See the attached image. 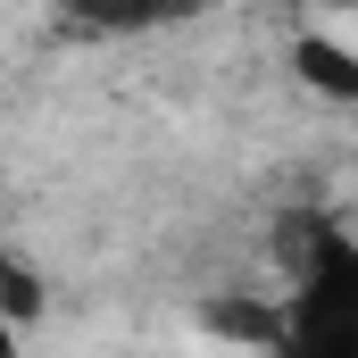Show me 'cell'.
Segmentation results:
<instances>
[{
    "mask_svg": "<svg viewBox=\"0 0 358 358\" xmlns=\"http://www.w3.org/2000/svg\"><path fill=\"white\" fill-rule=\"evenodd\" d=\"M42 308H50V283H42V267L34 259H8L0 250V325L25 342L34 325H42Z\"/></svg>",
    "mask_w": 358,
    "mask_h": 358,
    "instance_id": "cell-3",
    "label": "cell"
},
{
    "mask_svg": "<svg viewBox=\"0 0 358 358\" xmlns=\"http://www.w3.org/2000/svg\"><path fill=\"white\" fill-rule=\"evenodd\" d=\"M283 59H292V84H308L317 100H342V108H358V42L325 34V25H300Z\"/></svg>",
    "mask_w": 358,
    "mask_h": 358,
    "instance_id": "cell-2",
    "label": "cell"
},
{
    "mask_svg": "<svg viewBox=\"0 0 358 358\" xmlns=\"http://www.w3.org/2000/svg\"><path fill=\"white\" fill-rule=\"evenodd\" d=\"M0 358H17V334H8V325H0Z\"/></svg>",
    "mask_w": 358,
    "mask_h": 358,
    "instance_id": "cell-4",
    "label": "cell"
},
{
    "mask_svg": "<svg viewBox=\"0 0 358 358\" xmlns=\"http://www.w3.org/2000/svg\"><path fill=\"white\" fill-rule=\"evenodd\" d=\"M267 358H358V234H342L334 217L300 225L292 300L275 308Z\"/></svg>",
    "mask_w": 358,
    "mask_h": 358,
    "instance_id": "cell-1",
    "label": "cell"
}]
</instances>
